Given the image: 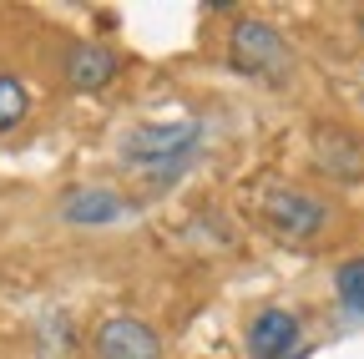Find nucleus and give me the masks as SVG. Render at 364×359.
I'll return each mask as SVG.
<instances>
[{
	"label": "nucleus",
	"instance_id": "1",
	"mask_svg": "<svg viewBox=\"0 0 364 359\" xmlns=\"http://www.w3.org/2000/svg\"><path fill=\"white\" fill-rule=\"evenodd\" d=\"M198 137H203V122H142L122 137V162L172 177L198 152Z\"/></svg>",
	"mask_w": 364,
	"mask_h": 359
},
{
	"label": "nucleus",
	"instance_id": "2",
	"mask_svg": "<svg viewBox=\"0 0 364 359\" xmlns=\"http://www.w3.org/2000/svg\"><path fill=\"white\" fill-rule=\"evenodd\" d=\"M228 61H233V71H243L253 81H289V71H294V51H289L284 31L258 21V16L233 21V31H228Z\"/></svg>",
	"mask_w": 364,
	"mask_h": 359
},
{
	"label": "nucleus",
	"instance_id": "3",
	"mask_svg": "<svg viewBox=\"0 0 364 359\" xmlns=\"http://www.w3.org/2000/svg\"><path fill=\"white\" fill-rule=\"evenodd\" d=\"M258 218H263L268 233H279V238H289V243H314L318 233L329 228V203L314 198V193H304V188L273 183V188H263V198H258Z\"/></svg>",
	"mask_w": 364,
	"mask_h": 359
},
{
	"label": "nucleus",
	"instance_id": "4",
	"mask_svg": "<svg viewBox=\"0 0 364 359\" xmlns=\"http://www.w3.org/2000/svg\"><path fill=\"white\" fill-rule=\"evenodd\" d=\"M91 354L97 359H162V334L136 314H112L91 334Z\"/></svg>",
	"mask_w": 364,
	"mask_h": 359
},
{
	"label": "nucleus",
	"instance_id": "5",
	"mask_svg": "<svg viewBox=\"0 0 364 359\" xmlns=\"http://www.w3.org/2000/svg\"><path fill=\"white\" fill-rule=\"evenodd\" d=\"M243 344H248V359H299L304 324H299V314H289V309H263V314H253Z\"/></svg>",
	"mask_w": 364,
	"mask_h": 359
},
{
	"label": "nucleus",
	"instance_id": "6",
	"mask_svg": "<svg viewBox=\"0 0 364 359\" xmlns=\"http://www.w3.org/2000/svg\"><path fill=\"white\" fill-rule=\"evenodd\" d=\"M314 167L329 183H359L364 177V142L344 127H314Z\"/></svg>",
	"mask_w": 364,
	"mask_h": 359
},
{
	"label": "nucleus",
	"instance_id": "7",
	"mask_svg": "<svg viewBox=\"0 0 364 359\" xmlns=\"http://www.w3.org/2000/svg\"><path fill=\"white\" fill-rule=\"evenodd\" d=\"M117 51L97 46V41H81V46L66 51V86L71 92H102V86L117 81Z\"/></svg>",
	"mask_w": 364,
	"mask_h": 359
},
{
	"label": "nucleus",
	"instance_id": "8",
	"mask_svg": "<svg viewBox=\"0 0 364 359\" xmlns=\"http://www.w3.org/2000/svg\"><path fill=\"white\" fill-rule=\"evenodd\" d=\"M122 213H127V203L112 188H76L61 203V218L76 223V228H107V223H117Z\"/></svg>",
	"mask_w": 364,
	"mask_h": 359
},
{
	"label": "nucleus",
	"instance_id": "9",
	"mask_svg": "<svg viewBox=\"0 0 364 359\" xmlns=\"http://www.w3.org/2000/svg\"><path fill=\"white\" fill-rule=\"evenodd\" d=\"M334 294H339V304H344L349 314H359V319H364V253H354V258H344V263L334 268Z\"/></svg>",
	"mask_w": 364,
	"mask_h": 359
},
{
	"label": "nucleus",
	"instance_id": "10",
	"mask_svg": "<svg viewBox=\"0 0 364 359\" xmlns=\"http://www.w3.org/2000/svg\"><path fill=\"white\" fill-rule=\"evenodd\" d=\"M26 112H31V92H26L11 71H0V137L16 132V127L26 122Z\"/></svg>",
	"mask_w": 364,
	"mask_h": 359
}]
</instances>
